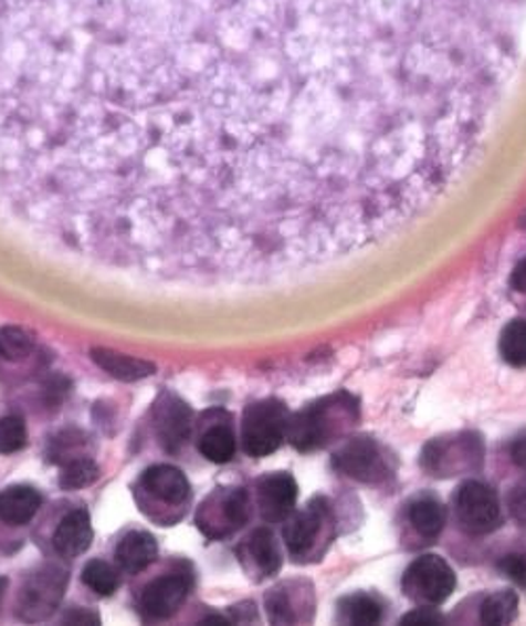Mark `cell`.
Instances as JSON below:
<instances>
[{
  "instance_id": "cell-1",
  "label": "cell",
  "mask_w": 526,
  "mask_h": 626,
  "mask_svg": "<svg viewBox=\"0 0 526 626\" xmlns=\"http://www.w3.org/2000/svg\"><path fill=\"white\" fill-rule=\"evenodd\" d=\"M288 2L0 0V192L108 237L197 225Z\"/></svg>"
},
{
  "instance_id": "cell-2",
  "label": "cell",
  "mask_w": 526,
  "mask_h": 626,
  "mask_svg": "<svg viewBox=\"0 0 526 626\" xmlns=\"http://www.w3.org/2000/svg\"><path fill=\"white\" fill-rule=\"evenodd\" d=\"M356 416V401L348 395L330 397L327 401L316 403L299 411L297 416L288 418L286 439L299 451L323 448L329 444L333 435L344 428V418Z\"/></svg>"
},
{
  "instance_id": "cell-3",
  "label": "cell",
  "mask_w": 526,
  "mask_h": 626,
  "mask_svg": "<svg viewBox=\"0 0 526 626\" xmlns=\"http://www.w3.org/2000/svg\"><path fill=\"white\" fill-rule=\"evenodd\" d=\"M288 411L274 399L253 403L242 418V448L253 458H265L283 446L286 439Z\"/></svg>"
},
{
  "instance_id": "cell-4",
  "label": "cell",
  "mask_w": 526,
  "mask_h": 626,
  "mask_svg": "<svg viewBox=\"0 0 526 626\" xmlns=\"http://www.w3.org/2000/svg\"><path fill=\"white\" fill-rule=\"evenodd\" d=\"M455 586V572L439 555L419 557L407 567L402 576L404 595L419 605L444 604L453 595Z\"/></svg>"
},
{
  "instance_id": "cell-5",
  "label": "cell",
  "mask_w": 526,
  "mask_h": 626,
  "mask_svg": "<svg viewBox=\"0 0 526 626\" xmlns=\"http://www.w3.org/2000/svg\"><path fill=\"white\" fill-rule=\"evenodd\" d=\"M453 509L461 530L472 536L491 534L502 521L497 493L481 481H465L453 495Z\"/></svg>"
},
{
  "instance_id": "cell-6",
  "label": "cell",
  "mask_w": 526,
  "mask_h": 626,
  "mask_svg": "<svg viewBox=\"0 0 526 626\" xmlns=\"http://www.w3.org/2000/svg\"><path fill=\"white\" fill-rule=\"evenodd\" d=\"M251 517V502L249 493L244 490H228L215 493L211 500L204 502L202 511L198 513V528L211 538H223L249 521Z\"/></svg>"
},
{
  "instance_id": "cell-7",
  "label": "cell",
  "mask_w": 526,
  "mask_h": 626,
  "mask_svg": "<svg viewBox=\"0 0 526 626\" xmlns=\"http://www.w3.org/2000/svg\"><path fill=\"white\" fill-rule=\"evenodd\" d=\"M67 574L57 567H46L36 572L23 586L20 599V614L25 620H43L53 614V609L62 602Z\"/></svg>"
},
{
  "instance_id": "cell-8",
  "label": "cell",
  "mask_w": 526,
  "mask_h": 626,
  "mask_svg": "<svg viewBox=\"0 0 526 626\" xmlns=\"http://www.w3.org/2000/svg\"><path fill=\"white\" fill-rule=\"evenodd\" d=\"M192 591V576L176 572L150 582L139 599L141 614L148 620H167L183 605Z\"/></svg>"
},
{
  "instance_id": "cell-9",
  "label": "cell",
  "mask_w": 526,
  "mask_h": 626,
  "mask_svg": "<svg viewBox=\"0 0 526 626\" xmlns=\"http://www.w3.org/2000/svg\"><path fill=\"white\" fill-rule=\"evenodd\" d=\"M327 521H330V509L327 500H323V498L312 500L304 511H299L293 517L288 514L285 530H283L288 553L293 557L307 555L314 549L316 538L320 536Z\"/></svg>"
},
{
  "instance_id": "cell-10",
  "label": "cell",
  "mask_w": 526,
  "mask_h": 626,
  "mask_svg": "<svg viewBox=\"0 0 526 626\" xmlns=\"http://www.w3.org/2000/svg\"><path fill=\"white\" fill-rule=\"evenodd\" d=\"M333 465L339 472L362 483H377L383 477H388L383 456L379 453V449L369 437L351 439L350 444H346L335 453Z\"/></svg>"
},
{
  "instance_id": "cell-11",
  "label": "cell",
  "mask_w": 526,
  "mask_h": 626,
  "mask_svg": "<svg viewBox=\"0 0 526 626\" xmlns=\"http://www.w3.org/2000/svg\"><path fill=\"white\" fill-rule=\"evenodd\" d=\"M297 500V483L288 472L265 474L257 483V504L263 521L278 523L293 513Z\"/></svg>"
},
{
  "instance_id": "cell-12",
  "label": "cell",
  "mask_w": 526,
  "mask_h": 626,
  "mask_svg": "<svg viewBox=\"0 0 526 626\" xmlns=\"http://www.w3.org/2000/svg\"><path fill=\"white\" fill-rule=\"evenodd\" d=\"M156 430L162 448L173 451L181 448L192 430V411L183 401L173 395H165L162 401L156 407Z\"/></svg>"
},
{
  "instance_id": "cell-13",
  "label": "cell",
  "mask_w": 526,
  "mask_h": 626,
  "mask_svg": "<svg viewBox=\"0 0 526 626\" xmlns=\"http://www.w3.org/2000/svg\"><path fill=\"white\" fill-rule=\"evenodd\" d=\"M93 540V528H91V517L85 509H76L62 519L53 534V546L55 551L66 557L74 560L81 557Z\"/></svg>"
},
{
  "instance_id": "cell-14",
  "label": "cell",
  "mask_w": 526,
  "mask_h": 626,
  "mask_svg": "<svg viewBox=\"0 0 526 626\" xmlns=\"http://www.w3.org/2000/svg\"><path fill=\"white\" fill-rule=\"evenodd\" d=\"M146 490L167 504H181L190 498V481L176 467L158 465L144 472Z\"/></svg>"
},
{
  "instance_id": "cell-15",
  "label": "cell",
  "mask_w": 526,
  "mask_h": 626,
  "mask_svg": "<svg viewBox=\"0 0 526 626\" xmlns=\"http://www.w3.org/2000/svg\"><path fill=\"white\" fill-rule=\"evenodd\" d=\"M43 507L41 493L28 486H13L0 493V519L9 525L30 523Z\"/></svg>"
},
{
  "instance_id": "cell-16",
  "label": "cell",
  "mask_w": 526,
  "mask_h": 626,
  "mask_svg": "<svg viewBox=\"0 0 526 626\" xmlns=\"http://www.w3.org/2000/svg\"><path fill=\"white\" fill-rule=\"evenodd\" d=\"M158 555V544L146 532H132L116 546V561L127 574L144 572Z\"/></svg>"
},
{
  "instance_id": "cell-17",
  "label": "cell",
  "mask_w": 526,
  "mask_h": 626,
  "mask_svg": "<svg viewBox=\"0 0 526 626\" xmlns=\"http://www.w3.org/2000/svg\"><path fill=\"white\" fill-rule=\"evenodd\" d=\"M241 553L253 561L255 570L262 574L263 578L274 576L281 570V551L276 546L274 534L267 528H260L246 538Z\"/></svg>"
},
{
  "instance_id": "cell-18",
  "label": "cell",
  "mask_w": 526,
  "mask_h": 626,
  "mask_svg": "<svg viewBox=\"0 0 526 626\" xmlns=\"http://www.w3.org/2000/svg\"><path fill=\"white\" fill-rule=\"evenodd\" d=\"M91 357L116 380H144V378H148V376L154 374L152 363L141 361V358L127 357V355L114 353V351H108V348H95L91 353Z\"/></svg>"
},
{
  "instance_id": "cell-19",
  "label": "cell",
  "mask_w": 526,
  "mask_h": 626,
  "mask_svg": "<svg viewBox=\"0 0 526 626\" xmlns=\"http://www.w3.org/2000/svg\"><path fill=\"white\" fill-rule=\"evenodd\" d=\"M198 451L215 465H225L236 453V437L230 426H211L198 441Z\"/></svg>"
},
{
  "instance_id": "cell-20",
  "label": "cell",
  "mask_w": 526,
  "mask_h": 626,
  "mask_svg": "<svg viewBox=\"0 0 526 626\" xmlns=\"http://www.w3.org/2000/svg\"><path fill=\"white\" fill-rule=\"evenodd\" d=\"M409 519L417 532L423 538H436L442 534L446 523V511L434 498H421L411 504Z\"/></svg>"
},
{
  "instance_id": "cell-21",
  "label": "cell",
  "mask_w": 526,
  "mask_h": 626,
  "mask_svg": "<svg viewBox=\"0 0 526 626\" xmlns=\"http://www.w3.org/2000/svg\"><path fill=\"white\" fill-rule=\"evenodd\" d=\"M339 616L348 625H377L381 620V605L371 595L354 593L339 604Z\"/></svg>"
},
{
  "instance_id": "cell-22",
  "label": "cell",
  "mask_w": 526,
  "mask_h": 626,
  "mask_svg": "<svg viewBox=\"0 0 526 626\" xmlns=\"http://www.w3.org/2000/svg\"><path fill=\"white\" fill-rule=\"evenodd\" d=\"M518 616V597L514 591H499L491 595L481 607L483 625H509Z\"/></svg>"
},
{
  "instance_id": "cell-23",
  "label": "cell",
  "mask_w": 526,
  "mask_h": 626,
  "mask_svg": "<svg viewBox=\"0 0 526 626\" xmlns=\"http://www.w3.org/2000/svg\"><path fill=\"white\" fill-rule=\"evenodd\" d=\"M499 353L505 363L514 367H526V321L514 319L509 321L502 332Z\"/></svg>"
},
{
  "instance_id": "cell-24",
  "label": "cell",
  "mask_w": 526,
  "mask_h": 626,
  "mask_svg": "<svg viewBox=\"0 0 526 626\" xmlns=\"http://www.w3.org/2000/svg\"><path fill=\"white\" fill-rule=\"evenodd\" d=\"M97 479H99V467L88 458H76V460H70L62 470L60 488L67 492H76V490L93 486Z\"/></svg>"
},
{
  "instance_id": "cell-25",
  "label": "cell",
  "mask_w": 526,
  "mask_h": 626,
  "mask_svg": "<svg viewBox=\"0 0 526 626\" xmlns=\"http://www.w3.org/2000/svg\"><path fill=\"white\" fill-rule=\"evenodd\" d=\"M83 582L93 593L102 597H111L112 593L118 588V574L106 561H88L83 570Z\"/></svg>"
},
{
  "instance_id": "cell-26",
  "label": "cell",
  "mask_w": 526,
  "mask_h": 626,
  "mask_svg": "<svg viewBox=\"0 0 526 626\" xmlns=\"http://www.w3.org/2000/svg\"><path fill=\"white\" fill-rule=\"evenodd\" d=\"M34 342L22 327H2L0 330V357L11 363H20L32 355Z\"/></svg>"
},
{
  "instance_id": "cell-27",
  "label": "cell",
  "mask_w": 526,
  "mask_h": 626,
  "mask_svg": "<svg viewBox=\"0 0 526 626\" xmlns=\"http://www.w3.org/2000/svg\"><path fill=\"white\" fill-rule=\"evenodd\" d=\"M28 441V430L22 418L4 416L0 418V453L20 451Z\"/></svg>"
},
{
  "instance_id": "cell-28",
  "label": "cell",
  "mask_w": 526,
  "mask_h": 626,
  "mask_svg": "<svg viewBox=\"0 0 526 626\" xmlns=\"http://www.w3.org/2000/svg\"><path fill=\"white\" fill-rule=\"evenodd\" d=\"M265 605H267L270 620H272L274 625H291V623L297 620V618H295V612H293V607H291V599H288V595H286V591L283 586H278V588H274V591L267 593Z\"/></svg>"
},
{
  "instance_id": "cell-29",
  "label": "cell",
  "mask_w": 526,
  "mask_h": 626,
  "mask_svg": "<svg viewBox=\"0 0 526 626\" xmlns=\"http://www.w3.org/2000/svg\"><path fill=\"white\" fill-rule=\"evenodd\" d=\"M400 623L402 625H442L444 616L430 605H419L417 609L409 612L407 616H402Z\"/></svg>"
},
{
  "instance_id": "cell-30",
  "label": "cell",
  "mask_w": 526,
  "mask_h": 626,
  "mask_svg": "<svg viewBox=\"0 0 526 626\" xmlns=\"http://www.w3.org/2000/svg\"><path fill=\"white\" fill-rule=\"evenodd\" d=\"M507 509L518 523L526 525V479H523L507 495Z\"/></svg>"
},
{
  "instance_id": "cell-31",
  "label": "cell",
  "mask_w": 526,
  "mask_h": 626,
  "mask_svg": "<svg viewBox=\"0 0 526 626\" xmlns=\"http://www.w3.org/2000/svg\"><path fill=\"white\" fill-rule=\"evenodd\" d=\"M499 570L504 572L509 581H514L526 588V557H523V555H507L499 563Z\"/></svg>"
},
{
  "instance_id": "cell-32",
  "label": "cell",
  "mask_w": 526,
  "mask_h": 626,
  "mask_svg": "<svg viewBox=\"0 0 526 626\" xmlns=\"http://www.w3.org/2000/svg\"><path fill=\"white\" fill-rule=\"evenodd\" d=\"M64 623L66 625H99V616L93 612H85V609H72L64 616Z\"/></svg>"
},
{
  "instance_id": "cell-33",
  "label": "cell",
  "mask_w": 526,
  "mask_h": 626,
  "mask_svg": "<svg viewBox=\"0 0 526 626\" xmlns=\"http://www.w3.org/2000/svg\"><path fill=\"white\" fill-rule=\"evenodd\" d=\"M509 288L518 293H526V258L514 269L509 277Z\"/></svg>"
},
{
  "instance_id": "cell-34",
  "label": "cell",
  "mask_w": 526,
  "mask_h": 626,
  "mask_svg": "<svg viewBox=\"0 0 526 626\" xmlns=\"http://www.w3.org/2000/svg\"><path fill=\"white\" fill-rule=\"evenodd\" d=\"M512 458H514V462H516L520 469L526 470V439L518 441V444L512 448Z\"/></svg>"
},
{
  "instance_id": "cell-35",
  "label": "cell",
  "mask_w": 526,
  "mask_h": 626,
  "mask_svg": "<svg viewBox=\"0 0 526 626\" xmlns=\"http://www.w3.org/2000/svg\"><path fill=\"white\" fill-rule=\"evenodd\" d=\"M7 578H0V599H2V595H4V591H7Z\"/></svg>"
}]
</instances>
